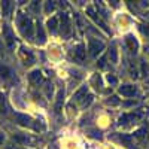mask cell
Instances as JSON below:
<instances>
[{"mask_svg": "<svg viewBox=\"0 0 149 149\" xmlns=\"http://www.w3.org/2000/svg\"><path fill=\"white\" fill-rule=\"evenodd\" d=\"M48 29H49V31H55L57 30V18H51L48 21Z\"/></svg>", "mask_w": 149, "mask_h": 149, "instance_id": "9a60e30c", "label": "cell"}, {"mask_svg": "<svg viewBox=\"0 0 149 149\" xmlns=\"http://www.w3.org/2000/svg\"><path fill=\"white\" fill-rule=\"evenodd\" d=\"M21 55H22V61H24V64H26V66H30V64L34 63V57L30 52V49L21 48Z\"/></svg>", "mask_w": 149, "mask_h": 149, "instance_id": "52a82bcc", "label": "cell"}, {"mask_svg": "<svg viewBox=\"0 0 149 149\" xmlns=\"http://www.w3.org/2000/svg\"><path fill=\"white\" fill-rule=\"evenodd\" d=\"M97 64H98V67H100V69H103V67H106V57H103V58H102L100 61H98V63H97Z\"/></svg>", "mask_w": 149, "mask_h": 149, "instance_id": "484cf974", "label": "cell"}, {"mask_svg": "<svg viewBox=\"0 0 149 149\" xmlns=\"http://www.w3.org/2000/svg\"><path fill=\"white\" fill-rule=\"evenodd\" d=\"M125 43H127V46H128V49H130V52H136V51H137L139 43H137V40H136V37H134L133 34H128V36L125 37Z\"/></svg>", "mask_w": 149, "mask_h": 149, "instance_id": "9c48e42d", "label": "cell"}, {"mask_svg": "<svg viewBox=\"0 0 149 149\" xmlns=\"http://www.w3.org/2000/svg\"><path fill=\"white\" fill-rule=\"evenodd\" d=\"M119 94H122L124 97H134L137 94V88L134 85H122L119 88Z\"/></svg>", "mask_w": 149, "mask_h": 149, "instance_id": "5b68a950", "label": "cell"}, {"mask_svg": "<svg viewBox=\"0 0 149 149\" xmlns=\"http://www.w3.org/2000/svg\"><path fill=\"white\" fill-rule=\"evenodd\" d=\"M107 104H112V106H118L121 102H119V98L116 97V95H112V97H109L107 98V102H106Z\"/></svg>", "mask_w": 149, "mask_h": 149, "instance_id": "ac0fdd59", "label": "cell"}, {"mask_svg": "<svg viewBox=\"0 0 149 149\" xmlns=\"http://www.w3.org/2000/svg\"><path fill=\"white\" fill-rule=\"evenodd\" d=\"M14 139H15L18 143H27V142H30V139L27 137V136H22V134H15Z\"/></svg>", "mask_w": 149, "mask_h": 149, "instance_id": "2e32d148", "label": "cell"}, {"mask_svg": "<svg viewBox=\"0 0 149 149\" xmlns=\"http://www.w3.org/2000/svg\"><path fill=\"white\" fill-rule=\"evenodd\" d=\"M61 33L64 36H67L70 33V22H69V17L66 14H61Z\"/></svg>", "mask_w": 149, "mask_h": 149, "instance_id": "30bf717a", "label": "cell"}, {"mask_svg": "<svg viewBox=\"0 0 149 149\" xmlns=\"http://www.w3.org/2000/svg\"><path fill=\"white\" fill-rule=\"evenodd\" d=\"M45 6H46V12H51V10L54 9V3H52V2H46Z\"/></svg>", "mask_w": 149, "mask_h": 149, "instance_id": "4316f807", "label": "cell"}, {"mask_svg": "<svg viewBox=\"0 0 149 149\" xmlns=\"http://www.w3.org/2000/svg\"><path fill=\"white\" fill-rule=\"evenodd\" d=\"M142 33L149 37V24H143V26H142Z\"/></svg>", "mask_w": 149, "mask_h": 149, "instance_id": "d4e9b609", "label": "cell"}, {"mask_svg": "<svg viewBox=\"0 0 149 149\" xmlns=\"http://www.w3.org/2000/svg\"><path fill=\"white\" fill-rule=\"evenodd\" d=\"M3 140H5V136H3L2 133H0V145H2V143H3Z\"/></svg>", "mask_w": 149, "mask_h": 149, "instance_id": "83f0119b", "label": "cell"}, {"mask_svg": "<svg viewBox=\"0 0 149 149\" xmlns=\"http://www.w3.org/2000/svg\"><path fill=\"white\" fill-rule=\"evenodd\" d=\"M107 81H109V84H112V85H116V84H118V79L113 76V74H107Z\"/></svg>", "mask_w": 149, "mask_h": 149, "instance_id": "603a6c76", "label": "cell"}, {"mask_svg": "<svg viewBox=\"0 0 149 149\" xmlns=\"http://www.w3.org/2000/svg\"><path fill=\"white\" fill-rule=\"evenodd\" d=\"M37 37L40 39V43H43V42H45V34H43V29H42L40 24L37 26Z\"/></svg>", "mask_w": 149, "mask_h": 149, "instance_id": "44dd1931", "label": "cell"}, {"mask_svg": "<svg viewBox=\"0 0 149 149\" xmlns=\"http://www.w3.org/2000/svg\"><path fill=\"white\" fill-rule=\"evenodd\" d=\"M85 98H86V100H84V103H82L84 107H86V106H90V104H91V102H93V95H86Z\"/></svg>", "mask_w": 149, "mask_h": 149, "instance_id": "cb8c5ba5", "label": "cell"}, {"mask_svg": "<svg viewBox=\"0 0 149 149\" xmlns=\"http://www.w3.org/2000/svg\"><path fill=\"white\" fill-rule=\"evenodd\" d=\"M10 76H12L10 69H9L8 66H5V64H0V79L6 81V79H9Z\"/></svg>", "mask_w": 149, "mask_h": 149, "instance_id": "7c38bea8", "label": "cell"}, {"mask_svg": "<svg viewBox=\"0 0 149 149\" xmlns=\"http://www.w3.org/2000/svg\"><path fill=\"white\" fill-rule=\"evenodd\" d=\"M8 149H19V148H17V146H15V148H14V146H8Z\"/></svg>", "mask_w": 149, "mask_h": 149, "instance_id": "f1b7e54d", "label": "cell"}, {"mask_svg": "<svg viewBox=\"0 0 149 149\" xmlns=\"http://www.w3.org/2000/svg\"><path fill=\"white\" fill-rule=\"evenodd\" d=\"M3 39H5L8 48H10V49L14 48V45H15V36H14V33H12L10 29H8V26H5V30H3Z\"/></svg>", "mask_w": 149, "mask_h": 149, "instance_id": "277c9868", "label": "cell"}, {"mask_svg": "<svg viewBox=\"0 0 149 149\" xmlns=\"http://www.w3.org/2000/svg\"><path fill=\"white\" fill-rule=\"evenodd\" d=\"M63 95H64V93H63V91H60V93H58V97H57V104H55V110H57V112H60L61 102H63Z\"/></svg>", "mask_w": 149, "mask_h": 149, "instance_id": "ffe728a7", "label": "cell"}, {"mask_svg": "<svg viewBox=\"0 0 149 149\" xmlns=\"http://www.w3.org/2000/svg\"><path fill=\"white\" fill-rule=\"evenodd\" d=\"M109 57H110V61H112V63H116V61H118V51H116V46H115V45L110 46Z\"/></svg>", "mask_w": 149, "mask_h": 149, "instance_id": "4fadbf2b", "label": "cell"}, {"mask_svg": "<svg viewBox=\"0 0 149 149\" xmlns=\"http://www.w3.org/2000/svg\"><path fill=\"white\" fill-rule=\"evenodd\" d=\"M91 84L95 85V88H100V86H102V79H100V76H98V74H94L93 79H91Z\"/></svg>", "mask_w": 149, "mask_h": 149, "instance_id": "d6986e66", "label": "cell"}, {"mask_svg": "<svg viewBox=\"0 0 149 149\" xmlns=\"http://www.w3.org/2000/svg\"><path fill=\"white\" fill-rule=\"evenodd\" d=\"M15 119L18 124H21V125H26V127H30V128H34V130H39V125L37 124H34L36 121H33L30 116L27 115H22V113H15Z\"/></svg>", "mask_w": 149, "mask_h": 149, "instance_id": "3957f363", "label": "cell"}, {"mask_svg": "<svg viewBox=\"0 0 149 149\" xmlns=\"http://www.w3.org/2000/svg\"><path fill=\"white\" fill-rule=\"evenodd\" d=\"M18 29L24 37H31L33 36V21L24 14H18Z\"/></svg>", "mask_w": 149, "mask_h": 149, "instance_id": "6da1fadb", "label": "cell"}, {"mask_svg": "<svg viewBox=\"0 0 149 149\" xmlns=\"http://www.w3.org/2000/svg\"><path fill=\"white\" fill-rule=\"evenodd\" d=\"M145 133H146V128H142V130H139V131H136L134 136H136L137 139H143V137H145Z\"/></svg>", "mask_w": 149, "mask_h": 149, "instance_id": "7402d4cb", "label": "cell"}, {"mask_svg": "<svg viewBox=\"0 0 149 149\" xmlns=\"http://www.w3.org/2000/svg\"><path fill=\"white\" fill-rule=\"evenodd\" d=\"M88 43H90L88 51H90V55L91 57H97L104 49V43L102 40H98V39H90Z\"/></svg>", "mask_w": 149, "mask_h": 149, "instance_id": "7a4b0ae2", "label": "cell"}, {"mask_svg": "<svg viewBox=\"0 0 149 149\" xmlns=\"http://www.w3.org/2000/svg\"><path fill=\"white\" fill-rule=\"evenodd\" d=\"M73 58L76 61H84V58H85V46H84V43H79L76 48H73Z\"/></svg>", "mask_w": 149, "mask_h": 149, "instance_id": "8992f818", "label": "cell"}, {"mask_svg": "<svg viewBox=\"0 0 149 149\" xmlns=\"http://www.w3.org/2000/svg\"><path fill=\"white\" fill-rule=\"evenodd\" d=\"M85 94H86V86H82V88H81L79 91L74 93L73 98H74V100H81V97H82V95H85Z\"/></svg>", "mask_w": 149, "mask_h": 149, "instance_id": "e0dca14e", "label": "cell"}, {"mask_svg": "<svg viewBox=\"0 0 149 149\" xmlns=\"http://www.w3.org/2000/svg\"><path fill=\"white\" fill-rule=\"evenodd\" d=\"M137 118H140V115H137V113H125V115H122L119 118V124H121V125H122V124H128L130 121H134Z\"/></svg>", "mask_w": 149, "mask_h": 149, "instance_id": "8fae6325", "label": "cell"}, {"mask_svg": "<svg viewBox=\"0 0 149 149\" xmlns=\"http://www.w3.org/2000/svg\"><path fill=\"white\" fill-rule=\"evenodd\" d=\"M29 81H30V84H33V85H39V84L43 81L42 72H40V70H33V72L29 74Z\"/></svg>", "mask_w": 149, "mask_h": 149, "instance_id": "ba28073f", "label": "cell"}, {"mask_svg": "<svg viewBox=\"0 0 149 149\" xmlns=\"http://www.w3.org/2000/svg\"><path fill=\"white\" fill-rule=\"evenodd\" d=\"M10 9H12V3L10 2H2V12H3L5 17L9 15V10Z\"/></svg>", "mask_w": 149, "mask_h": 149, "instance_id": "5bb4252c", "label": "cell"}]
</instances>
